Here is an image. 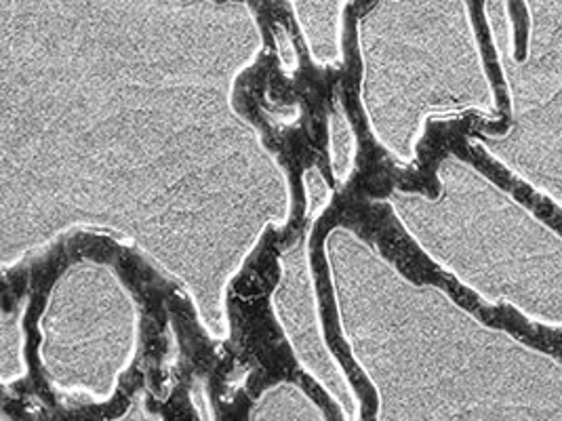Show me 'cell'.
Here are the masks:
<instances>
[{"label":"cell","instance_id":"6da1fadb","mask_svg":"<svg viewBox=\"0 0 562 421\" xmlns=\"http://www.w3.org/2000/svg\"><path fill=\"white\" fill-rule=\"evenodd\" d=\"M445 198L411 201L447 228L401 219L419 247L488 301L562 327V238L479 171L445 158Z\"/></svg>","mask_w":562,"mask_h":421},{"label":"cell","instance_id":"7a4b0ae2","mask_svg":"<svg viewBox=\"0 0 562 421\" xmlns=\"http://www.w3.org/2000/svg\"><path fill=\"white\" fill-rule=\"evenodd\" d=\"M251 421H325V418L306 392L291 384H281L261 395Z\"/></svg>","mask_w":562,"mask_h":421},{"label":"cell","instance_id":"3957f363","mask_svg":"<svg viewBox=\"0 0 562 421\" xmlns=\"http://www.w3.org/2000/svg\"><path fill=\"white\" fill-rule=\"evenodd\" d=\"M2 421H11L9 418H2Z\"/></svg>","mask_w":562,"mask_h":421}]
</instances>
